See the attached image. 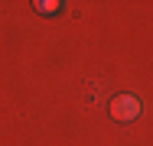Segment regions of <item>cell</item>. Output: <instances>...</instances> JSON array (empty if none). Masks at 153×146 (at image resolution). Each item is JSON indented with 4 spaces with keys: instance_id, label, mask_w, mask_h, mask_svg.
Instances as JSON below:
<instances>
[{
    "instance_id": "cell-2",
    "label": "cell",
    "mask_w": 153,
    "mask_h": 146,
    "mask_svg": "<svg viewBox=\"0 0 153 146\" xmlns=\"http://www.w3.org/2000/svg\"><path fill=\"white\" fill-rule=\"evenodd\" d=\"M36 10H39V13H56V10H59V3H56V0H39V3H36Z\"/></svg>"
},
{
    "instance_id": "cell-1",
    "label": "cell",
    "mask_w": 153,
    "mask_h": 146,
    "mask_svg": "<svg viewBox=\"0 0 153 146\" xmlns=\"http://www.w3.org/2000/svg\"><path fill=\"white\" fill-rule=\"evenodd\" d=\"M111 117L114 120H121V123H130V120H137V114H140V101L134 97V94H117L114 101H111Z\"/></svg>"
}]
</instances>
